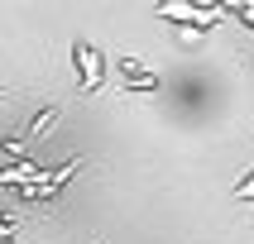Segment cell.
I'll use <instances>...</instances> for the list:
<instances>
[{"instance_id": "cell-1", "label": "cell", "mask_w": 254, "mask_h": 244, "mask_svg": "<svg viewBox=\"0 0 254 244\" xmlns=\"http://www.w3.org/2000/svg\"><path fill=\"white\" fill-rule=\"evenodd\" d=\"M77 67H82V82H86V91H96L101 86V57L86 48V43H77Z\"/></svg>"}]
</instances>
